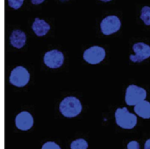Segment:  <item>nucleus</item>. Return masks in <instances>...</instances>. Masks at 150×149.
I'll list each match as a JSON object with an SVG mask.
<instances>
[{
  "instance_id": "obj_17",
  "label": "nucleus",
  "mask_w": 150,
  "mask_h": 149,
  "mask_svg": "<svg viewBox=\"0 0 150 149\" xmlns=\"http://www.w3.org/2000/svg\"><path fill=\"white\" fill-rule=\"evenodd\" d=\"M127 149H140V145L137 141H132L127 144Z\"/></svg>"
},
{
  "instance_id": "obj_19",
  "label": "nucleus",
  "mask_w": 150,
  "mask_h": 149,
  "mask_svg": "<svg viewBox=\"0 0 150 149\" xmlns=\"http://www.w3.org/2000/svg\"><path fill=\"white\" fill-rule=\"evenodd\" d=\"M45 0H31V2L33 4H40L41 3H43Z\"/></svg>"
},
{
  "instance_id": "obj_15",
  "label": "nucleus",
  "mask_w": 150,
  "mask_h": 149,
  "mask_svg": "<svg viewBox=\"0 0 150 149\" xmlns=\"http://www.w3.org/2000/svg\"><path fill=\"white\" fill-rule=\"evenodd\" d=\"M24 0H8V4L9 5L13 8V9H18L21 7V5L23 4Z\"/></svg>"
},
{
  "instance_id": "obj_5",
  "label": "nucleus",
  "mask_w": 150,
  "mask_h": 149,
  "mask_svg": "<svg viewBox=\"0 0 150 149\" xmlns=\"http://www.w3.org/2000/svg\"><path fill=\"white\" fill-rule=\"evenodd\" d=\"M105 57V50L98 46H93L83 53V59L90 64L95 65L100 63Z\"/></svg>"
},
{
  "instance_id": "obj_7",
  "label": "nucleus",
  "mask_w": 150,
  "mask_h": 149,
  "mask_svg": "<svg viewBox=\"0 0 150 149\" xmlns=\"http://www.w3.org/2000/svg\"><path fill=\"white\" fill-rule=\"evenodd\" d=\"M44 63L50 68H58L64 62V55L59 50H51L45 54Z\"/></svg>"
},
{
  "instance_id": "obj_18",
  "label": "nucleus",
  "mask_w": 150,
  "mask_h": 149,
  "mask_svg": "<svg viewBox=\"0 0 150 149\" xmlns=\"http://www.w3.org/2000/svg\"><path fill=\"white\" fill-rule=\"evenodd\" d=\"M144 149H150V139L147 140V141L145 142V145H144Z\"/></svg>"
},
{
  "instance_id": "obj_9",
  "label": "nucleus",
  "mask_w": 150,
  "mask_h": 149,
  "mask_svg": "<svg viewBox=\"0 0 150 149\" xmlns=\"http://www.w3.org/2000/svg\"><path fill=\"white\" fill-rule=\"evenodd\" d=\"M16 127L22 131H27L33 126V118L28 112H22L15 118Z\"/></svg>"
},
{
  "instance_id": "obj_14",
  "label": "nucleus",
  "mask_w": 150,
  "mask_h": 149,
  "mask_svg": "<svg viewBox=\"0 0 150 149\" xmlns=\"http://www.w3.org/2000/svg\"><path fill=\"white\" fill-rule=\"evenodd\" d=\"M141 18L147 25H150V7L144 6L141 11Z\"/></svg>"
},
{
  "instance_id": "obj_20",
  "label": "nucleus",
  "mask_w": 150,
  "mask_h": 149,
  "mask_svg": "<svg viewBox=\"0 0 150 149\" xmlns=\"http://www.w3.org/2000/svg\"><path fill=\"white\" fill-rule=\"evenodd\" d=\"M101 1H103V2H109V1H111V0H101Z\"/></svg>"
},
{
  "instance_id": "obj_1",
  "label": "nucleus",
  "mask_w": 150,
  "mask_h": 149,
  "mask_svg": "<svg viewBox=\"0 0 150 149\" xmlns=\"http://www.w3.org/2000/svg\"><path fill=\"white\" fill-rule=\"evenodd\" d=\"M82 105L75 97H67L60 104V112L66 118H74L82 112Z\"/></svg>"
},
{
  "instance_id": "obj_11",
  "label": "nucleus",
  "mask_w": 150,
  "mask_h": 149,
  "mask_svg": "<svg viewBox=\"0 0 150 149\" xmlns=\"http://www.w3.org/2000/svg\"><path fill=\"white\" fill-rule=\"evenodd\" d=\"M32 29L37 36H44L50 30V25L43 19L36 18L34 22L33 23Z\"/></svg>"
},
{
  "instance_id": "obj_8",
  "label": "nucleus",
  "mask_w": 150,
  "mask_h": 149,
  "mask_svg": "<svg viewBox=\"0 0 150 149\" xmlns=\"http://www.w3.org/2000/svg\"><path fill=\"white\" fill-rule=\"evenodd\" d=\"M133 50L135 53L134 55H130V60L133 62H142L150 57V46L143 42L135 43L133 46Z\"/></svg>"
},
{
  "instance_id": "obj_10",
  "label": "nucleus",
  "mask_w": 150,
  "mask_h": 149,
  "mask_svg": "<svg viewBox=\"0 0 150 149\" xmlns=\"http://www.w3.org/2000/svg\"><path fill=\"white\" fill-rule=\"evenodd\" d=\"M26 41V36L21 30H14L10 36V42L12 47L16 48H21L25 46Z\"/></svg>"
},
{
  "instance_id": "obj_4",
  "label": "nucleus",
  "mask_w": 150,
  "mask_h": 149,
  "mask_svg": "<svg viewBox=\"0 0 150 149\" xmlns=\"http://www.w3.org/2000/svg\"><path fill=\"white\" fill-rule=\"evenodd\" d=\"M29 80H30L29 72L27 71L26 68L21 66L15 68L11 71L10 75V78H9L10 83L16 87L25 86L29 83Z\"/></svg>"
},
{
  "instance_id": "obj_6",
  "label": "nucleus",
  "mask_w": 150,
  "mask_h": 149,
  "mask_svg": "<svg viewBox=\"0 0 150 149\" xmlns=\"http://www.w3.org/2000/svg\"><path fill=\"white\" fill-rule=\"evenodd\" d=\"M121 22L117 16H107L105 18L100 24L101 31L105 35H110L118 32L120 29Z\"/></svg>"
},
{
  "instance_id": "obj_13",
  "label": "nucleus",
  "mask_w": 150,
  "mask_h": 149,
  "mask_svg": "<svg viewBox=\"0 0 150 149\" xmlns=\"http://www.w3.org/2000/svg\"><path fill=\"white\" fill-rule=\"evenodd\" d=\"M71 149H87L88 148V143L83 139H78L74 141H72L70 145Z\"/></svg>"
},
{
  "instance_id": "obj_12",
  "label": "nucleus",
  "mask_w": 150,
  "mask_h": 149,
  "mask_svg": "<svg viewBox=\"0 0 150 149\" xmlns=\"http://www.w3.org/2000/svg\"><path fill=\"white\" fill-rule=\"evenodd\" d=\"M134 112L142 119H150V103L144 100L134 106Z\"/></svg>"
},
{
  "instance_id": "obj_3",
  "label": "nucleus",
  "mask_w": 150,
  "mask_h": 149,
  "mask_svg": "<svg viewBox=\"0 0 150 149\" xmlns=\"http://www.w3.org/2000/svg\"><path fill=\"white\" fill-rule=\"evenodd\" d=\"M147 97V91L145 89L137 85H129L126 90L125 101L127 105L135 106L139 103L144 101Z\"/></svg>"
},
{
  "instance_id": "obj_16",
  "label": "nucleus",
  "mask_w": 150,
  "mask_h": 149,
  "mask_svg": "<svg viewBox=\"0 0 150 149\" xmlns=\"http://www.w3.org/2000/svg\"><path fill=\"white\" fill-rule=\"evenodd\" d=\"M41 149H61V148L54 141H47L42 146Z\"/></svg>"
},
{
  "instance_id": "obj_21",
  "label": "nucleus",
  "mask_w": 150,
  "mask_h": 149,
  "mask_svg": "<svg viewBox=\"0 0 150 149\" xmlns=\"http://www.w3.org/2000/svg\"><path fill=\"white\" fill-rule=\"evenodd\" d=\"M60 1H62V2H66V1H68V0H60Z\"/></svg>"
},
{
  "instance_id": "obj_2",
  "label": "nucleus",
  "mask_w": 150,
  "mask_h": 149,
  "mask_svg": "<svg viewBox=\"0 0 150 149\" xmlns=\"http://www.w3.org/2000/svg\"><path fill=\"white\" fill-rule=\"evenodd\" d=\"M115 119L117 125L123 129H133L137 124V117L126 107L116 110Z\"/></svg>"
}]
</instances>
